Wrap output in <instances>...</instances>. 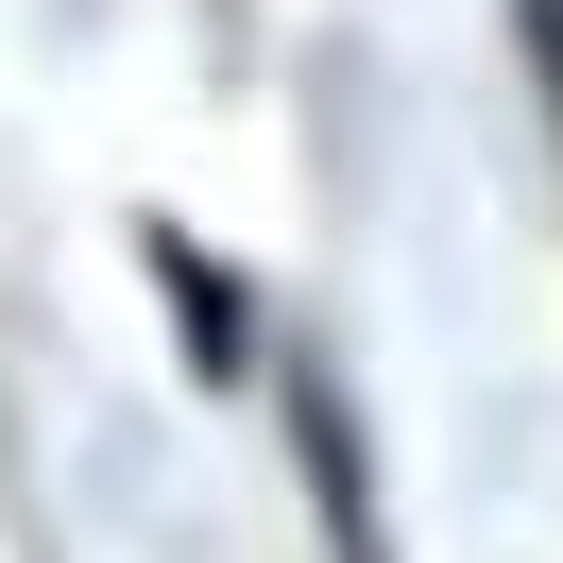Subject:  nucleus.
Listing matches in <instances>:
<instances>
[{
	"instance_id": "obj_3",
	"label": "nucleus",
	"mask_w": 563,
	"mask_h": 563,
	"mask_svg": "<svg viewBox=\"0 0 563 563\" xmlns=\"http://www.w3.org/2000/svg\"><path fill=\"white\" fill-rule=\"evenodd\" d=\"M529 52H547V120H563V0H529Z\"/></svg>"
},
{
	"instance_id": "obj_2",
	"label": "nucleus",
	"mask_w": 563,
	"mask_h": 563,
	"mask_svg": "<svg viewBox=\"0 0 563 563\" xmlns=\"http://www.w3.org/2000/svg\"><path fill=\"white\" fill-rule=\"evenodd\" d=\"M137 274L188 308V358H206V376H256V308H240V274H222L188 222H137Z\"/></svg>"
},
{
	"instance_id": "obj_1",
	"label": "nucleus",
	"mask_w": 563,
	"mask_h": 563,
	"mask_svg": "<svg viewBox=\"0 0 563 563\" xmlns=\"http://www.w3.org/2000/svg\"><path fill=\"white\" fill-rule=\"evenodd\" d=\"M290 461H308L324 563H393V512H376V444H358V393L324 376V358H290Z\"/></svg>"
}]
</instances>
